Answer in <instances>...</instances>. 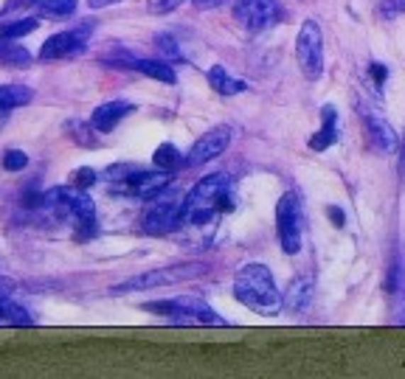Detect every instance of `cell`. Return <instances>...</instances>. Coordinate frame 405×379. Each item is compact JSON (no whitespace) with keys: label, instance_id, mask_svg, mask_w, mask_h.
Masks as SVG:
<instances>
[{"label":"cell","instance_id":"obj_4","mask_svg":"<svg viewBox=\"0 0 405 379\" xmlns=\"http://www.w3.org/2000/svg\"><path fill=\"white\" fill-rule=\"evenodd\" d=\"M296 60L307 79H318L324 74V34L316 20H304L296 37Z\"/></svg>","mask_w":405,"mask_h":379},{"label":"cell","instance_id":"obj_12","mask_svg":"<svg viewBox=\"0 0 405 379\" xmlns=\"http://www.w3.org/2000/svg\"><path fill=\"white\" fill-rule=\"evenodd\" d=\"M169 183H172V171H163V169H158V171H138V169H135V171L127 177L130 191H133L135 197H144V200L155 197Z\"/></svg>","mask_w":405,"mask_h":379},{"label":"cell","instance_id":"obj_3","mask_svg":"<svg viewBox=\"0 0 405 379\" xmlns=\"http://www.w3.org/2000/svg\"><path fill=\"white\" fill-rule=\"evenodd\" d=\"M206 264L203 261H186V264H172V267H163V270H150V273H138L121 284H116L110 293L113 295H124V293H144V290H155V287H172V284H180V281H192V278H200L206 276Z\"/></svg>","mask_w":405,"mask_h":379},{"label":"cell","instance_id":"obj_5","mask_svg":"<svg viewBox=\"0 0 405 379\" xmlns=\"http://www.w3.org/2000/svg\"><path fill=\"white\" fill-rule=\"evenodd\" d=\"M276 227L279 242L287 256H296L301 250V205L296 194H284L276 205Z\"/></svg>","mask_w":405,"mask_h":379},{"label":"cell","instance_id":"obj_16","mask_svg":"<svg viewBox=\"0 0 405 379\" xmlns=\"http://www.w3.org/2000/svg\"><path fill=\"white\" fill-rule=\"evenodd\" d=\"M133 71L150 76V79H158V81H163V84H174V81H177L174 68H172V65H166V62H161V60H135Z\"/></svg>","mask_w":405,"mask_h":379},{"label":"cell","instance_id":"obj_10","mask_svg":"<svg viewBox=\"0 0 405 379\" xmlns=\"http://www.w3.org/2000/svg\"><path fill=\"white\" fill-rule=\"evenodd\" d=\"M133 110H135V107H133L130 101H104V104H99V107L93 110L90 127H93L96 132H113Z\"/></svg>","mask_w":405,"mask_h":379},{"label":"cell","instance_id":"obj_22","mask_svg":"<svg viewBox=\"0 0 405 379\" xmlns=\"http://www.w3.org/2000/svg\"><path fill=\"white\" fill-rule=\"evenodd\" d=\"M152 160H155V166L158 169H163V171H174L177 166H180V152H177V147H172V144H161L158 149H155V154H152Z\"/></svg>","mask_w":405,"mask_h":379},{"label":"cell","instance_id":"obj_6","mask_svg":"<svg viewBox=\"0 0 405 379\" xmlns=\"http://www.w3.org/2000/svg\"><path fill=\"white\" fill-rule=\"evenodd\" d=\"M90 31L93 26H79V28H68V31H60L54 37H48L40 48V60L43 62H57V60H71V57H79L90 40Z\"/></svg>","mask_w":405,"mask_h":379},{"label":"cell","instance_id":"obj_11","mask_svg":"<svg viewBox=\"0 0 405 379\" xmlns=\"http://www.w3.org/2000/svg\"><path fill=\"white\" fill-rule=\"evenodd\" d=\"M363 121H366V130H369V138H372V144L377 147V149L383 152H394L400 147V138H397V132H394V127L383 118V115H377L375 110H369V107H363Z\"/></svg>","mask_w":405,"mask_h":379},{"label":"cell","instance_id":"obj_13","mask_svg":"<svg viewBox=\"0 0 405 379\" xmlns=\"http://www.w3.org/2000/svg\"><path fill=\"white\" fill-rule=\"evenodd\" d=\"M313 298H316V281H313V276L301 273L290 281L287 293L282 295V306H287L290 312H304L313 303Z\"/></svg>","mask_w":405,"mask_h":379},{"label":"cell","instance_id":"obj_18","mask_svg":"<svg viewBox=\"0 0 405 379\" xmlns=\"http://www.w3.org/2000/svg\"><path fill=\"white\" fill-rule=\"evenodd\" d=\"M31 101V90L23 84H0V113H9L14 107H23Z\"/></svg>","mask_w":405,"mask_h":379},{"label":"cell","instance_id":"obj_28","mask_svg":"<svg viewBox=\"0 0 405 379\" xmlns=\"http://www.w3.org/2000/svg\"><path fill=\"white\" fill-rule=\"evenodd\" d=\"M405 11V0H383V6H380V14L383 17H397V14H403Z\"/></svg>","mask_w":405,"mask_h":379},{"label":"cell","instance_id":"obj_29","mask_svg":"<svg viewBox=\"0 0 405 379\" xmlns=\"http://www.w3.org/2000/svg\"><path fill=\"white\" fill-rule=\"evenodd\" d=\"M369 74H372V79H375L377 87H383V81L389 79V68L380 65V62H372V65H369Z\"/></svg>","mask_w":405,"mask_h":379},{"label":"cell","instance_id":"obj_15","mask_svg":"<svg viewBox=\"0 0 405 379\" xmlns=\"http://www.w3.org/2000/svg\"><path fill=\"white\" fill-rule=\"evenodd\" d=\"M209 84H211L220 96H237V93H245V90H248V81L231 76L226 68H220V65H214V68L209 71Z\"/></svg>","mask_w":405,"mask_h":379},{"label":"cell","instance_id":"obj_14","mask_svg":"<svg viewBox=\"0 0 405 379\" xmlns=\"http://www.w3.org/2000/svg\"><path fill=\"white\" fill-rule=\"evenodd\" d=\"M335 141H338V113H335L332 104H324V107H321V130L310 138V149L324 152L329 149Z\"/></svg>","mask_w":405,"mask_h":379},{"label":"cell","instance_id":"obj_24","mask_svg":"<svg viewBox=\"0 0 405 379\" xmlns=\"http://www.w3.org/2000/svg\"><path fill=\"white\" fill-rule=\"evenodd\" d=\"M155 45H158V51H161L166 60H180V48H177V43H174V37L158 34V37H155Z\"/></svg>","mask_w":405,"mask_h":379},{"label":"cell","instance_id":"obj_8","mask_svg":"<svg viewBox=\"0 0 405 379\" xmlns=\"http://www.w3.org/2000/svg\"><path fill=\"white\" fill-rule=\"evenodd\" d=\"M144 233L150 236H163V233H172L183 225V203L177 200H161V203H152L144 214Z\"/></svg>","mask_w":405,"mask_h":379},{"label":"cell","instance_id":"obj_23","mask_svg":"<svg viewBox=\"0 0 405 379\" xmlns=\"http://www.w3.org/2000/svg\"><path fill=\"white\" fill-rule=\"evenodd\" d=\"M3 169L6 171H23L26 166H28V157H26V152H17V149H9L3 154Z\"/></svg>","mask_w":405,"mask_h":379},{"label":"cell","instance_id":"obj_1","mask_svg":"<svg viewBox=\"0 0 405 379\" xmlns=\"http://www.w3.org/2000/svg\"><path fill=\"white\" fill-rule=\"evenodd\" d=\"M231 177L226 171L203 177L183 200V222L206 225L217 211H231Z\"/></svg>","mask_w":405,"mask_h":379},{"label":"cell","instance_id":"obj_27","mask_svg":"<svg viewBox=\"0 0 405 379\" xmlns=\"http://www.w3.org/2000/svg\"><path fill=\"white\" fill-rule=\"evenodd\" d=\"M96 183V171H90V169H79V171H74V186L77 188H90Z\"/></svg>","mask_w":405,"mask_h":379},{"label":"cell","instance_id":"obj_20","mask_svg":"<svg viewBox=\"0 0 405 379\" xmlns=\"http://www.w3.org/2000/svg\"><path fill=\"white\" fill-rule=\"evenodd\" d=\"M37 31V17H26V20H14V23H0V37L3 40H17Z\"/></svg>","mask_w":405,"mask_h":379},{"label":"cell","instance_id":"obj_31","mask_svg":"<svg viewBox=\"0 0 405 379\" xmlns=\"http://www.w3.org/2000/svg\"><path fill=\"white\" fill-rule=\"evenodd\" d=\"M37 0H6L3 11H14V9H26V6H34Z\"/></svg>","mask_w":405,"mask_h":379},{"label":"cell","instance_id":"obj_30","mask_svg":"<svg viewBox=\"0 0 405 379\" xmlns=\"http://www.w3.org/2000/svg\"><path fill=\"white\" fill-rule=\"evenodd\" d=\"M326 217L332 220V225H335V227H343V225H346V214H343V211H340L338 205H329V208H326Z\"/></svg>","mask_w":405,"mask_h":379},{"label":"cell","instance_id":"obj_32","mask_svg":"<svg viewBox=\"0 0 405 379\" xmlns=\"http://www.w3.org/2000/svg\"><path fill=\"white\" fill-rule=\"evenodd\" d=\"M87 3H90V9H107V6H116L121 0H87Z\"/></svg>","mask_w":405,"mask_h":379},{"label":"cell","instance_id":"obj_17","mask_svg":"<svg viewBox=\"0 0 405 379\" xmlns=\"http://www.w3.org/2000/svg\"><path fill=\"white\" fill-rule=\"evenodd\" d=\"M31 315L14 303L9 295H0V326H31Z\"/></svg>","mask_w":405,"mask_h":379},{"label":"cell","instance_id":"obj_19","mask_svg":"<svg viewBox=\"0 0 405 379\" xmlns=\"http://www.w3.org/2000/svg\"><path fill=\"white\" fill-rule=\"evenodd\" d=\"M34 9H37L40 17L62 20V17H71L77 11V0H37Z\"/></svg>","mask_w":405,"mask_h":379},{"label":"cell","instance_id":"obj_9","mask_svg":"<svg viewBox=\"0 0 405 379\" xmlns=\"http://www.w3.org/2000/svg\"><path fill=\"white\" fill-rule=\"evenodd\" d=\"M231 144V127H214L209 132H203V138L194 141V147L189 149V154L183 157L186 166H203L214 157H220Z\"/></svg>","mask_w":405,"mask_h":379},{"label":"cell","instance_id":"obj_25","mask_svg":"<svg viewBox=\"0 0 405 379\" xmlns=\"http://www.w3.org/2000/svg\"><path fill=\"white\" fill-rule=\"evenodd\" d=\"M180 3H186V0H147V9H150V14H169Z\"/></svg>","mask_w":405,"mask_h":379},{"label":"cell","instance_id":"obj_2","mask_svg":"<svg viewBox=\"0 0 405 379\" xmlns=\"http://www.w3.org/2000/svg\"><path fill=\"white\" fill-rule=\"evenodd\" d=\"M234 295L237 301L253 309L256 315L273 317L282 309V295L276 290V281L265 264H245L234 276Z\"/></svg>","mask_w":405,"mask_h":379},{"label":"cell","instance_id":"obj_7","mask_svg":"<svg viewBox=\"0 0 405 379\" xmlns=\"http://www.w3.org/2000/svg\"><path fill=\"white\" fill-rule=\"evenodd\" d=\"M234 20L248 31H262L282 20V6L279 0H237Z\"/></svg>","mask_w":405,"mask_h":379},{"label":"cell","instance_id":"obj_26","mask_svg":"<svg viewBox=\"0 0 405 379\" xmlns=\"http://www.w3.org/2000/svg\"><path fill=\"white\" fill-rule=\"evenodd\" d=\"M400 278H403V264H400V259H394V264L389 270V278H386V293H397L400 290Z\"/></svg>","mask_w":405,"mask_h":379},{"label":"cell","instance_id":"obj_21","mask_svg":"<svg viewBox=\"0 0 405 379\" xmlns=\"http://www.w3.org/2000/svg\"><path fill=\"white\" fill-rule=\"evenodd\" d=\"M31 57L26 48H17L11 40L0 37V65H26Z\"/></svg>","mask_w":405,"mask_h":379},{"label":"cell","instance_id":"obj_33","mask_svg":"<svg viewBox=\"0 0 405 379\" xmlns=\"http://www.w3.org/2000/svg\"><path fill=\"white\" fill-rule=\"evenodd\" d=\"M197 9H214V6H220V3H226V0H192Z\"/></svg>","mask_w":405,"mask_h":379}]
</instances>
